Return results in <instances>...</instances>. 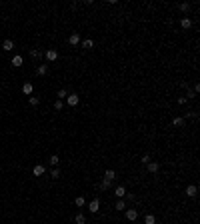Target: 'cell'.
I'll return each mask as SVG.
<instances>
[{
  "label": "cell",
  "mask_w": 200,
  "mask_h": 224,
  "mask_svg": "<svg viewBox=\"0 0 200 224\" xmlns=\"http://www.w3.org/2000/svg\"><path fill=\"white\" fill-rule=\"evenodd\" d=\"M88 210L92 212V214H96V212L100 210V200H98V198H92V200H90V204H88Z\"/></svg>",
  "instance_id": "cell-1"
},
{
  "label": "cell",
  "mask_w": 200,
  "mask_h": 224,
  "mask_svg": "<svg viewBox=\"0 0 200 224\" xmlns=\"http://www.w3.org/2000/svg\"><path fill=\"white\" fill-rule=\"evenodd\" d=\"M66 102H68V106H70V108H74V106L80 102L78 94H76V92H74V94H68V96H66Z\"/></svg>",
  "instance_id": "cell-2"
},
{
  "label": "cell",
  "mask_w": 200,
  "mask_h": 224,
  "mask_svg": "<svg viewBox=\"0 0 200 224\" xmlns=\"http://www.w3.org/2000/svg\"><path fill=\"white\" fill-rule=\"evenodd\" d=\"M44 56H46V60H48V62H54V60L58 58V50L50 48V50H46V54H44Z\"/></svg>",
  "instance_id": "cell-3"
},
{
  "label": "cell",
  "mask_w": 200,
  "mask_h": 224,
  "mask_svg": "<svg viewBox=\"0 0 200 224\" xmlns=\"http://www.w3.org/2000/svg\"><path fill=\"white\" fill-rule=\"evenodd\" d=\"M126 218L130 220V222H134V220L138 218V210H136V208H128L126 210Z\"/></svg>",
  "instance_id": "cell-4"
},
{
  "label": "cell",
  "mask_w": 200,
  "mask_h": 224,
  "mask_svg": "<svg viewBox=\"0 0 200 224\" xmlns=\"http://www.w3.org/2000/svg\"><path fill=\"white\" fill-rule=\"evenodd\" d=\"M32 90H34L32 82H24V84H22V92L26 94V96H32Z\"/></svg>",
  "instance_id": "cell-5"
},
{
  "label": "cell",
  "mask_w": 200,
  "mask_h": 224,
  "mask_svg": "<svg viewBox=\"0 0 200 224\" xmlns=\"http://www.w3.org/2000/svg\"><path fill=\"white\" fill-rule=\"evenodd\" d=\"M114 194H116V198H118V200H122V198L126 196L128 192H126V188H124V186H116V190H114Z\"/></svg>",
  "instance_id": "cell-6"
},
{
  "label": "cell",
  "mask_w": 200,
  "mask_h": 224,
  "mask_svg": "<svg viewBox=\"0 0 200 224\" xmlns=\"http://www.w3.org/2000/svg\"><path fill=\"white\" fill-rule=\"evenodd\" d=\"M44 172H46V168H44V164H36V166H34V168H32V174H34V176H42Z\"/></svg>",
  "instance_id": "cell-7"
},
{
  "label": "cell",
  "mask_w": 200,
  "mask_h": 224,
  "mask_svg": "<svg viewBox=\"0 0 200 224\" xmlns=\"http://www.w3.org/2000/svg\"><path fill=\"white\" fill-rule=\"evenodd\" d=\"M68 42H70L72 46H78V44H80V34H78V32L70 34V38H68Z\"/></svg>",
  "instance_id": "cell-8"
},
{
  "label": "cell",
  "mask_w": 200,
  "mask_h": 224,
  "mask_svg": "<svg viewBox=\"0 0 200 224\" xmlns=\"http://www.w3.org/2000/svg\"><path fill=\"white\" fill-rule=\"evenodd\" d=\"M22 64H24V58H22L20 54H16V56L12 58V66H14V68H20Z\"/></svg>",
  "instance_id": "cell-9"
},
{
  "label": "cell",
  "mask_w": 200,
  "mask_h": 224,
  "mask_svg": "<svg viewBox=\"0 0 200 224\" xmlns=\"http://www.w3.org/2000/svg\"><path fill=\"white\" fill-rule=\"evenodd\" d=\"M196 194H198V188H196V186H194V184H190V186H186V196H190V198H194V196H196Z\"/></svg>",
  "instance_id": "cell-10"
},
{
  "label": "cell",
  "mask_w": 200,
  "mask_h": 224,
  "mask_svg": "<svg viewBox=\"0 0 200 224\" xmlns=\"http://www.w3.org/2000/svg\"><path fill=\"white\" fill-rule=\"evenodd\" d=\"M12 48H14V42H12L10 38H6L4 42H2V50H6V52H10Z\"/></svg>",
  "instance_id": "cell-11"
},
{
  "label": "cell",
  "mask_w": 200,
  "mask_h": 224,
  "mask_svg": "<svg viewBox=\"0 0 200 224\" xmlns=\"http://www.w3.org/2000/svg\"><path fill=\"white\" fill-rule=\"evenodd\" d=\"M180 26H182V28H184V30H188V28H190V26H192V20H190V18H188V16H184V18H182V20H180Z\"/></svg>",
  "instance_id": "cell-12"
},
{
  "label": "cell",
  "mask_w": 200,
  "mask_h": 224,
  "mask_svg": "<svg viewBox=\"0 0 200 224\" xmlns=\"http://www.w3.org/2000/svg\"><path fill=\"white\" fill-rule=\"evenodd\" d=\"M148 172H152V174H156V172H158V168H160V164L158 162H148Z\"/></svg>",
  "instance_id": "cell-13"
},
{
  "label": "cell",
  "mask_w": 200,
  "mask_h": 224,
  "mask_svg": "<svg viewBox=\"0 0 200 224\" xmlns=\"http://www.w3.org/2000/svg\"><path fill=\"white\" fill-rule=\"evenodd\" d=\"M114 178H116V172H114V170H106V172H104V180H108V182H112Z\"/></svg>",
  "instance_id": "cell-14"
},
{
  "label": "cell",
  "mask_w": 200,
  "mask_h": 224,
  "mask_svg": "<svg viewBox=\"0 0 200 224\" xmlns=\"http://www.w3.org/2000/svg\"><path fill=\"white\" fill-rule=\"evenodd\" d=\"M172 126H176V128H182V126H184V118H180V116L172 118Z\"/></svg>",
  "instance_id": "cell-15"
},
{
  "label": "cell",
  "mask_w": 200,
  "mask_h": 224,
  "mask_svg": "<svg viewBox=\"0 0 200 224\" xmlns=\"http://www.w3.org/2000/svg\"><path fill=\"white\" fill-rule=\"evenodd\" d=\"M82 48H86V50H90V48H94V40L92 38H86L84 42H82Z\"/></svg>",
  "instance_id": "cell-16"
},
{
  "label": "cell",
  "mask_w": 200,
  "mask_h": 224,
  "mask_svg": "<svg viewBox=\"0 0 200 224\" xmlns=\"http://www.w3.org/2000/svg\"><path fill=\"white\" fill-rule=\"evenodd\" d=\"M144 224H156V216L154 214H146L144 216Z\"/></svg>",
  "instance_id": "cell-17"
},
{
  "label": "cell",
  "mask_w": 200,
  "mask_h": 224,
  "mask_svg": "<svg viewBox=\"0 0 200 224\" xmlns=\"http://www.w3.org/2000/svg\"><path fill=\"white\" fill-rule=\"evenodd\" d=\"M74 222L76 224H86V216H84V214H76V216H74Z\"/></svg>",
  "instance_id": "cell-18"
},
{
  "label": "cell",
  "mask_w": 200,
  "mask_h": 224,
  "mask_svg": "<svg viewBox=\"0 0 200 224\" xmlns=\"http://www.w3.org/2000/svg\"><path fill=\"white\" fill-rule=\"evenodd\" d=\"M48 162H50L52 166H58V162H60V156H58V154H52V156L48 158Z\"/></svg>",
  "instance_id": "cell-19"
},
{
  "label": "cell",
  "mask_w": 200,
  "mask_h": 224,
  "mask_svg": "<svg viewBox=\"0 0 200 224\" xmlns=\"http://www.w3.org/2000/svg\"><path fill=\"white\" fill-rule=\"evenodd\" d=\"M110 184H112V182H108V180H102V182H100V186H98V188H100V190H102V192H106L108 188H110Z\"/></svg>",
  "instance_id": "cell-20"
},
{
  "label": "cell",
  "mask_w": 200,
  "mask_h": 224,
  "mask_svg": "<svg viewBox=\"0 0 200 224\" xmlns=\"http://www.w3.org/2000/svg\"><path fill=\"white\" fill-rule=\"evenodd\" d=\"M36 72H38L40 76H44V74L48 72V64H40V66H38V70H36Z\"/></svg>",
  "instance_id": "cell-21"
},
{
  "label": "cell",
  "mask_w": 200,
  "mask_h": 224,
  "mask_svg": "<svg viewBox=\"0 0 200 224\" xmlns=\"http://www.w3.org/2000/svg\"><path fill=\"white\" fill-rule=\"evenodd\" d=\"M66 96H68V90H66V88H60V90H58V100H64Z\"/></svg>",
  "instance_id": "cell-22"
},
{
  "label": "cell",
  "mask_w": 200,
  "mask_h": 224,
  "mask_svg": "<svg viewBox=\"0 0 200 224\" xmlns=\"http://www.w3.org/2000/svg\"><path fill=\"white\" fill-rule=\"evenodd\" d=\"M114 208H116V210H120V212H122V210H126V204H124V200H118Z\"/></svg>",
  "instance_id": "cell-23"
},
{
  "label": "cell",
  "mask_w": 200,
  "mask_h": 224,
  "mask_svg": "<svg viewBox=\"0 0 200 224\" xmlns=\"http://www.w3.org/2000/svg\"><path fill=\"white\" fill-rule=\"evenodd\" d=\"M84 204H86V200H84V196H76V206H78V208H82Z\"/></svg>",
  "instance_id": "cell-24"
},
{
  "label": "cell",
  "mask_w": 200,
  "mask_h": 224,
  "mask_svg": "<svg viewBox=\"0 0 200 224\" xmlns=\"http://www.w3.org/2000/svg\"><path fill=\"white\" fill-rule=\"evenodd\" d=\"M50 176H52L54 180H56V178H60V170H58V166H54V168H52V172H50Z\"/></svg>",
  "instance_id": "cell-25"
},
{
  "label": "cell",
  "mask_w": 200,
  "mask_h": 224,
  "mask_svg": "<svg viewBox=\"0 0 200 224\" xmlns=\"http://www.w3.org/2000/svg\"><path fill=\"white\" fill-rule=\"evenodd\" d=\"M28 102H30V106H38V102H40V100L36 98V96H28Z\"/></svg>",
  "instance_id": "cell-26"
},
{
  "label": "cell",
  "mask_w": 200,
  "mask_h": 224,
  "mask_svg": "<svg viewBox=\"0 0 200 224\" xmlns=\"http://www.w3.org/2000/svg\"><path fill=\"white\" fill-rule=\"evenodd\" d=\"M30 56H32V58H40V56H42V50H36V48H34L32 52H30Z\"/></svg>",
  "instance_id": "cell-27"
},
{
  "label": "cell",
  "mask_w": 200,
  "mask_h": 224,
  "mask_svg": "<svg viewBox=\"0 0 200 224\" xmlns=\"http://www.w3.org/2000/svg\"><path fill=\"white\" fill-rule=\"evenodd\" d=\"M180 10H182V12L190 10V2H182V4H180Z\"/></svg>",
  "instance_id": "cell-28"
},
{
  "label": "cell",
  "mask_w": 200,
  "mask_h": 224,
  "mask_svg": "<svg viewBox=\"0 0 200 224\" xmlns=\"http://www.w3.org/2000/svg\"><path fill=\"white\" fill-rule=\"evenodd\" d=\"M54 108H56V110H62V108H64V102H62V100H56V102H54Z\"/></svg>",
  "instance_id": "cell-29"
},
{
  "label": "cell",
  "mask_w": 200,
  "mask_h": 224,
  "mask_svg": "<svg viewBox=\"0 0 200 224\" xmlns=\"http://www.w3.org/2000/svg\"><path fill=\"white\" fill-rule=\"evenodd\" d=\"M140 162H142V164H148V162H152V160H150V156H148V154H144V156L140 158Z\"/></svg>",
  "instance_id": "cell-30"
},
{
  "label": "cell",
  "mask_w": 200,
  "mask_h": 224,
  "mask_svg": "<svg viewBox=\"0 0 200 224\" xmlns=\"http://www.w3.org/2000/svg\"><path fill=\"white\" fill-rule=\"evenodd\" d=\"M186 96H188V98H196V92H194V90H188ZM188 98H186V100H188Z\"/></svg>",
  "instance_id": "cell-31"
},
{
  "label": "cell",
  "mask_w": 200,
  "mask_h": 224,
  "mask_svg": "<svg viewBox=\"0 0 200 224\" xmlns=\"http://www.w3.org/2000/svg\"><path fill=\"white\" fill-rule=\"evenodd\" d=\"M178 104H186V96H180V98H178Z\"/></svg>",
  "instance_id": "cell-32"
}]
</instances>
